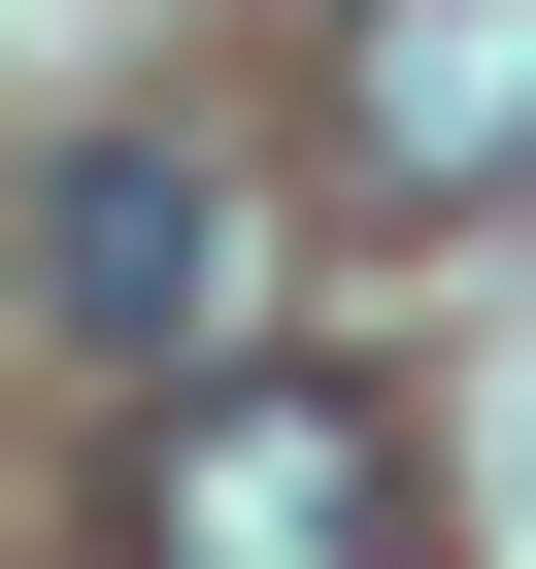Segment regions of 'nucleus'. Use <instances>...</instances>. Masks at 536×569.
<instances>
[{
    "instance_id": "nucleus-1",
    "label": "nucleus",
    "mask_w": 536,
    "mask_h": 569,
    "mask_svg": "<svg viewBox=\"0 0 536 569\" xmlns=\"http://www.w3.org/2000/svg\"><path fill=\"white\" fill-rule=\"evenodd\" d=\"M135 569H436V469H403L369 369L201 336V369L135 402Z\"/></svg>"
},
{
    "instance_id": "nucleus-2",
    "label": "nucleus",
    "mask_w": 536,
    "mask_h": 569,
    "mask_svg": "<svg viewBox=\"0 0 536 569\" xmlns=\"http://www.w3.org/2000/svg\"><path fill=\"white\" fill-rule=\"evenodd\" d=\"M336 234H469L536 201V0H336Z\"/></svg>"
},
{
    "instance_id": "nucleus-3",
    "label": "nucleus",
    "mask_w": 536,
    "mask_h": 569,
    "mask_svg": "<svg viewBox=\"0 0 536 569\" xmlns=\"http://www.w3.org/2000/svg\"><path fill=\"white\" fill-rule=\"evenodd\" d=\"M34 302H68V369H135V402L235 336V201H201V134H68V168H34Z\"/></svg>"
}]
</instances>
